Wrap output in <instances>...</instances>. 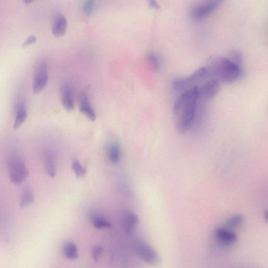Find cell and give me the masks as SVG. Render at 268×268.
I'll return each mask as SVG.
<instances>
[{"mask_svg":"<svg viewBox=\"0 0 268 268\" xmlns=\"http://www.w3.org/2000/svg\"><path fill=\"white\" fill-rule=\"evenodd\" d=\"M200 100L209 101L214 98L218 93L220 83L216 79L210 77L200 86H198Z\"/></svg>","mask_w":268,"mask_h":268,"instance_id":"cell-7","label":"cell"},{"mask_svg":"<svg viewBox=\"0 0 268 268\" xmlns=\"http://www.w3.org/2000/svg\"><path fill=\"white\" fill-rule=\"evenodd\" d=\"M150 5L151 7L155 9H158L159 8V5L154 0L150 2Z\"/></svg>","mask_w":268,"mask_h":268,"instance_id":"cell-27","label":"cell"},{"mask_svg":"<svg viewBox=\"0 0 268 268\" xmlns=\"http://www.w3.org/2000/svg\"><path fill=\"white\" fill-rule=\"evenodd\" d=\"M67 28V20L62 14H58L54 19L52 24L53 34L57 37L63 35Z\"/></svg>","mask_w":268,"mask_h":268,"instance_id":"cell-12","label":"cell"},{"mask_svg":"<svg viewBox=\"0 0 268 268\" xmlns=\"http://www.w3.org/2000/svg\"><path fill=\"white\" fill-rule=\"evenodd\" d=\"M80 111L84 114L92 121H95L96 119V112L90 101L85 94H83L81 98L80 103Z\"/></svg>","mask_w":268,"mask_h":268,"instance_id":"cell-15","label":"cell"},{"mask_svg":"<svg viewBox=\"0 0 268 268\" xmlns=\"http://www.w3.org/2000/svg\"><path fill=\"white\" fill-rule=\"evenodd\" d=\"M36 41V37L35 35H31L28 37L27 39L23 42V47H26L30 46L31 44L34 43Z\"/></svg>","mask_w":268,"mask_h":268,"instance_id":"cell-26","label":"cell"},{"mask_svg":"<svg viewBox=\"0 0 268 268\" xmlns=\"http://www.w3.org/2000/svg\"><path fill=\"white\" fill-rule=\"evenodd\" d=\"M221 3L219 0H207L200 2L191 8L190 16L193 20H203L215 11Z\"/></svg>","mask_w":268,"mask_h":268,"instance_id":"cell-6","label":"cell"},{"mask_svg":"<svg viewBox=\"0 0 268 268\" xmlns=\"http://www.w3.org/2000/svg\"><path fill=\"white\" fill-rule=\"evenodd\" d=\"M96 7V3L93 0H88L84 2L82 10L83 13L86 15H90L95 10Z\"/></svg>","mask_w":268,"mask_h":268,"instance_id":"cell-24","label":"cell"},{"mask_svg":"<svg viewBox=\"0 0 268 268\" xmlns=\"http://www.w3.org/2000/svg\"><path fill=\"white\" fill-rule=\"evenodd\" d=\"M62 103L64 108L71 111L74 109L73 93L71 87L68 84H64L61 88Z\"/></svg>","mask_w":268,"mask_h":268,"instance_id":"cell-14","label":"cell"},{"mask_svg":"<svg viewBox=\"0 0 268 268\" xmlns=\"http://www.w3.org/2000/svg\"><path fill=\"white\" fill-rule=\"evenodd\" d=\"M107 154L110 161L114 164L120 161L121 159V150L120 147L115 143L109 144L107 147Z\"/></svg>","mask_w":268,"mask_h":268,"instance_id":"cell-17","label":"cell"},{"mask_svg":"<svg viewBox=\"0 0 268 268\" xmlns=\"http://www.w3.org/2000/svg\"><path fill=\"white\" fill-rule=\"evenodd\" d=\"M139 222V217L135 213L132 211L127 212L123 219V228L125 232L128 235H132Z\"/></svg>","mask_w":268,"mask_h":268,"instance_id":"cell-13","label":"cell"},{"mask_svg":"<svg viewBox=\"0 0 268 268\" xmlns=\"http://www.w3.org/2000/svg\"><path fill=\"white\" fill-rule=\"evenodd\" d=\"M210 77H211L207 69L201 68L189 77L174 80L172 83V87L175 92L183 93L189 88L197 86L198 83L204 81Z\"/></svg>","mask_w":268,"mask_h":268,"instance_id":"cell-4","label":"cell"},{"mask_svg":"<svg viewBox=\"0 0 268 268\" xmlns=\"http://www.w3.org/2000/svg\"><path fill=\"white\" fill-rule=\"evenodd\" d=\"M264 218L266 222H268V211L266 210L264 212Z\"/></svg>","mask_w":268,"mask_h":268,"instance_id":"cell-28","label":"cell"},{"mask_svg":"<svg viewBox=\"0 0 268 268\" xmlns=\"http://www.w3.org/2000/svg\"><path fill=\"white\" fill-rule=\"evenodd\" d=\"M94 226L98 229H109L112 226L111 222L105 217L100 215H95L92 218Z\"/></svg>","mask_w":268,"mask_h":268,"instance_id":"cell-19","label":"cell"},{"mask_svg":"<svg viewBox=\"0 0 268 268\" xmlns=\"http://www.w3.org/2000/svg\"><path fill=\"white\" fill-rule=\"evenodd\" d=\"M199 100L198 86L182 93L175 100L173 113L176 118V129L180 135H184L194 123Z\"/></svg>","mask_w":268,"mask_h":268,"instance_id":"cell-1","label":"cell"},{"mask_svg":"<svg viewBox=\"0 0 268 268\" xmlns=\"http://www.w3.org/2000/svg\"><path fill=\"white\" fill-rule=\"evenodd\" d=\"M63 253L65 256L70 259H76L78 257V252L77 246L72 242H68L63 247Z\"/></svg>","mask_w":268,"mask_h":268,"instance_id":"cell-18","label":"cell"},{"mask_svg":"<svg viewBox=\"0 0 268 268\" xmlns=\"http://www.w3.org/2000/svg\"><path fill=\"white\" fill-rule=\"evenodd\" d=\"M35 200L34 195L32 188L27 185L23 188L21 193L20 206L26 207L32 204Z\"/></svg>","mask_w":268,"mask_h":268,"instance_id":"cell-16","label":"cell"},{"mask_svg":"<svg viewBox=\"0 0 268 268\" xmlns=\"http://www.w3.org/2000/svg\"><path fill=\"white\" fill-rule=\"evenodd\" d=\"M137 252L139 256L144 261L152 265H157L160 262V257L157 251L150 245L144 242L137 244Z\"/></svg>","mask_w":268,"mask_h":268,"instance_id":"cell-8","label":"cell"},{"mask_svg":"<svg viewBox=\"0 0 268 268\" xmlns=\"http://www.w3.org/2000/svg\"><path fill=\"white\" fill-rule=\"evenodd\" d=\"M27 117V108L24 100L22 99L18 101L15 110V118L14 128L17 129L25 121Z\"/></svg>","mask_w":268,"mask_h":268,"instance_id":"cell-10","label":"cell"},{"mask_svg":"<svg viewBox=\"0 0 268 268\" xmlns=\"http://www.w3.org/2000/svg\"><path fill=\"white\" fill-rule=\"evenodd\" d=\"M44 163L48 175L54 177L57 171L56 159L53 150L50 148L46 149L44 151Z\"/></svg>","mask_w":268,"mask_h":268,"instance_id":"cell-11","label":"cell"},{"mask_svg":"<svg viewBox=\"0 0 268 268\" xmlns=\"http://www.w3.org/2000/svg\"><path fill=\"white\" fill-rule=\"evenodd\" d=\"M229 59L233 63L241 66L243 62V55L238 51H233L231 52Z\"/></svg>","mask_w":268,"mask_h":268,"instance_id":"cell-23","label":"cell"},{"mask_svg":"<svg viewBox=\"0 0 268 268\" xmlns=\"http://www.w3.org/2000/svg\"><path fill=\"white\" fill-rule=\"evenodd\" d=\"M24 2L25 3H32V1H25Z\"/></svg>","mask_w":268,"mask_h":268,"instance_id":"cell-29","label":"cell"},{"mask_svg":"<svg viewBox=\"0 0 268 268\" xmlns=\"http://www.w3.org/2000/svg\"><path fill=\"white\" fill-rule=\"evenodd\" d=\"M147 60L149 65L155 71H158L160 68L159 58L154 52H149L147 55Z\"/></svg>","mask_w":268,"mask_h":268,"instance_id":"cell-20","label":"cell"},{"mask_svg":"<svg viewBox=\"0 0 268 268\" xmlns=\"http://www.w3.org/2000/svg\"><path fill=\"white\" fill-rule=\"evenodd\" d=\"M244 219L241 215H236L230 218L227 222V228L233 229L240 226L243 222Z\"/></svg>","mask_w":268,"mask_h":268,"instance_id":"cell-22","label":"cell"},{"mask_svg":"<svg viewBox=\"0 0 268 268\" xmlns=\"http://www.w3.org/2000/svg\"><path fill=\"white\" fill-rule=\"evenodd\" d=\"M214 237L219 244L227 246L233 245L237 240V236L235 233L222 228L215 231Z\"/></svg>","mask_w":268,"mask_h":268,"instance_id":"cell-9","label":"cell"},{"mask_svg":"<svg viewBox=\"0 0 268 268\" xmlns=\"http://www.w3.org/2000/svg\"><path fill=\"white\" fill-rule=\"evenodd\" d=\"M207 69L210 76L220 83H233L240 79L243 74L241 66L225 57L213 58Z\"/></svg>","mask_w":268,"mask_h":268,"instance_id":"cell-2","label":"cell"},{"mask_svg":"<svg viewBox=\"0 0 268 268\" xmlns=\"http://www.w3.org/2000/svg\"><path fill=\"white\" fill-rule=\"evenodd\" d=\"M72 169L77 178L84 177L86 173L85 169L77 159L73 160L72 162Z\"/></svg>","mask_w":268,"mask_h":268,"instance_id":"cell-21","label":"cell"},{"mask_svg":"<svg viewBox=\"0 0 268 268\" xmlns=\"http://www.w3.org/2000/svg\"><path fill=\"white\" fill-rule=\"evenodd\" d=\"M49 80V64L46 58H42L36 64L33 82V91L37 94L46 86Z\"/></svg>","mask_w":268,"mask_h":268,"instance_id":"cell-5","label":"cell"},{"mask_svg":"<svg viewBox=\"0 0 268 268\" xmlns=\"http://www.w3.org/2000/svg\"><path fill=\"white\" fill-rule=\"evenodd\" d=\"M103 249L99 246H95L92 250V255L95 260L97 261L102 254Z\"/></svg>","mask_w":268,"mask_h":268,"instance_id":"cell-25","label":"cell"},{"mask_svg":"<svg viewBox=\"0 0 268 268\" xmlns=\"http://www.w3.org/2000/svg\"><path fill=\"white\" fill-rule=\"evenodd\" d=\"M8 171L11 182L16 185L22 184L28 174L24 159L16 153H13L9 157Z\"/></svg>","mask_w":268,"mask_h":268,"instance_id":"cell-3","label":"cell"}]
</instances>
